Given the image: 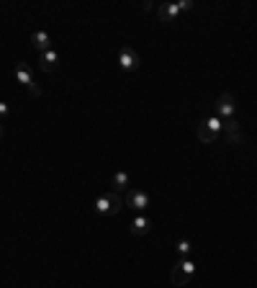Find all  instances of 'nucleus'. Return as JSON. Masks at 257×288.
I'll return each mask as SVG.
<instances>
[{"label":"nucleus","instance_id":"f257e3e1","mask_svg":"<svg viewBox=\"0 0 257 288\" xmlns=\"http://www.w3.org/2000/svg\"><path fill=\"white\" fill-rule=\"evenodd\" d=\"M93 209L100 214V216H116L118 211L124 209V198L118 196L116 191H111V193H106V196H100L98 201L93 203Z\"/></svg>","mask_w":257,"mask_h":288},{"label":"nucleus","instance_id":"f03ea898","mask_svg":"<svg viewBox=\"0 0 257 288\" xmlns=\"http://www.w3.org/2000/svg\"><path fill=\"white\" fill-rule=\"evenodd\" d=\"M193 273H196V265H193V260L188 257V260H178V263L172 265L170 278H172V283H175V286H185L193 278Z\"/></svg>","mask_w":257,"mask_h":288},{"label":"nucleus","instance_id":"7ed1b4c3","mask_svg":"<svg viewBox=\"0 0 257 288\" xmlns=\"http://www.w3.org/2000/svg\"><path fill=\"white\" fill-rule=\"evenodd\" d=\"M118 65H121L124 72H134V70H139L142 59H139V54H136L131 47H124L121 52H118Z\"/></svg>","mask_w":257,"mask_h":288},{"label":"nucleus","instance_id":"20e7f679","mask_svg":"<svg viewBox=\"0 0 257 288\" xmlns=\"http://www.w3.org/2000/svg\"><path fill=\"white\" fill-rule=\"evenodd\" d=\"M124 206H131V209H136V211H144L147 206H149V193H144V191H139V188H134V191L126 193Z\"/></svg>","mask_w":257,"mask_h":288},{"label":"nucleus","instance_id":"39448f33","mask_svg":"<svg viewBox=\"0 0 257 288\" xmlns=\"http://www.w3.org/2000/svg\"><path fill=\"white\" fill-rule=\"evenodd\" d=\"M216 113H219V119H221V121L234 119V95H232V93L219 95V101H216Z\"/></svg>","mask_w":257,"mask_h":288},{"label":"nucleus","instance_id":"423d86ee","mask_svg":"<svg viewBox=\"0 0 257 288\" xmlns=\"http://www.w3.org/2000/svg\"><path fill=\"white\" fill-rule=\"evenodd\" d=\"M39 67H41V72H54V70L59 67V54L54 52V49L41 52L39 54Z\"/></svg>","mask_w":257,"mask_h":288},{"label":"nucleus","instance_id":"0eeeda50","mask_svg":"<svg viewBox=\"0 0 257 288\" xmlns=\"http://www.w3.org/2000/svg\"><path fill=\"white\" fill-rule=\"evenodd\" d=\"M157 13H160V21L172 23V21L178 18V13H180V5H178V3H162V5L157 8Z\"/></svg>","mask_w":257,"mask_h":288},{"label":"nucleus","instance_id":"6e6552de","mask_svg":"<svg viewBox=\"0 0 257 288\" xmlns=\"http://www.w3.org/2000/svg\"><path fill=\"white\" fill-rule=\"evenodd\" d=\"M152 229V221H149V216H136V219L131 221V227H128V232H131V234H136V237H142V234H147V232H149Z\"/></svg>","mask_w":257,"mask_h":288},{"label":"nucleus","instance_id":"1a4fd4ad","mask_svg":"<svg viewBox=\"0 0 257 288\" xmlns=\"http://www.w3.org/2000/svg\"><path fill=\"white\" fill-rule=\"evenodd\" d=\"M196 134H198V139L203 142V144H214V142H219V139H221L219 134H214V131L208 129V124H206V121H201V124H198Z\"/></svg>","mask_w":257,"mask_h":288},{"label":"nucleus","instance_id":"9d476101","mask_svg":"<svg viewBox=\"0 0 257 288\" xmlns=\"http://www.w3.org/2000/svg\"><path fill=\"white\" fill-rule=\"evenodd\" d=\"M16 77H18V83L26 85V88L36 85V83H34V75H31V70H29V65H26V62H21V65L16 67Z\"/></svg>","mask_w":257,"mask_h":288},{"label":"nucleus","instance_id":"9b49d317","mask_svg":"<svg viewBox=\"0 0 257 288\" xmlns=\"http://www.w3.org/2000/svg\"><path fill=\"white\" fill-rule=\"evenodd\" d=\"M49 44H52V41H49V34H47V31H36V34L31 36V47H34V49H39V52L52 49Z\"/></svg>","mask_w":257,"mask_h":288},{"label":"nucleus","instance_id":"f8f14e48","mask_svg":"<svg viewBox=\"0 0 257 288\" xmlns=\"http://www.w3.org/2000/svg\"><path fill=\"white\" fill-rule=\"evenodd\" d=\"M113 191H124V188H128V173H116L113 180H111Z\"/></svg>","mask_w":257,"mask_h":288},{"label":"nucleus","instance_id":"ddd939ff","mask_svg":"<svg viewBox=\"0 0 257 288\" xmlns=\"http://www.w3.org/2000/svg\"><path fill=\"white\" fill-rule=\"evenodd\" d=\"M190 250H193V247H190V242H188V239H180V242H178V247H175V252H178V257H180V260H188V257H190Z\"/></svg>","mask_w":257,"mask_h":288},{"label":"nucleus","instance_id":"4468645a","mask_svg":"<svg viewBox=\"0 0 257 288\" xmlns=\"http://www.w3.org/2000/svg\"><path fill=\"white\" fill-rule=\"evenodd\" d=\"M226 142H229V144H242V142H244V137H242V131H239V134H229Z\"/></svg>","mask_w":257,"mask_h":288},{"label":"nucleus","instance_id":"2eb2a0df","mask_svg":"<svg viewBox=\"0 0 257 288\" xmlns=\"http://www.w3.org/2000/svg\"><path fill=\"white\" fill-rule=\"evenodd\" d=\"M8 113H11V108H8V103H0V119H5Z\"/></svg>","mask_w":257,"mask_h":288},{"label":"nucleus","instance_id":"dca6fc26","mask_svg":"<svg viewBox=\"0 0 257 288\" xmlns=\"http://www.w3.org/2000/svg\"><path fill=\"white\" fill-rule=\"evenodd\" d=\"M29 90H31V95H41V88L39 85H31Z\"/></svg>","mask_w":257,"mask_h":288},{"label":"nucleus","instance_id":"f3484780","mask_svg":"<svg viewBox=\"0 0 257 288\" xmlns=\"http://www.w3.org/2000/svg\"><path fill=\"white\" fill-rule=\"evenodd\" d=\"M0 131H3V129H0Z\"/></svg>","mask_w":257,"mask_h":288}]
</instances>
